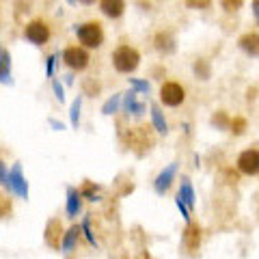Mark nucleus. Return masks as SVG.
I'll return each mask as SVG.
<instances>
[{"mask_svg": "<svg viewBox=\"0 0 259 259\" xmlns=\"http://www.w3.org/2000/svg\"><path fill=\"white\" fill-rule=\"evenodd\" d=\"M209 5H212V0H186V7H188V9L203 11V9H209Z\"/></svg>", "mask_w": 259, "mask_h": 259, "instance_id": "nucleus-30", "label": "nucleus"}, {"mask_svg": "<svg viewBox=\"0 0 259 259\" xmlns=\"http://www.w3.org/2000/svg\"><path fill=\"white\" fill-rule=\"evenodd\" d=\"M56 59H59V54H50V56L46 59V76H48V78H52V74H54Z\"/></svg>", "mask_w": 259, "mask_h": 259, "instance_id": "nucleus-31", "label": "nucleus"}, {"mask_svg": "<svg viewBox=\"0 0 259 259\" xmlns=\"http://www.w3.org/2000/svg\"><path fill=\"white\" fill-rule=\"evenodd\" d=\"M136 259H153L149 253H147V250H141V253L139 255H136Z\"/></svg>", "mask_w": 259, "mask_h": 259, "instance_id": "nucleus-37", "label": "nucleus"}, {"mask_svg": "<svg viewBox=\"0 0 259 259\" xmlns=\"http://www.w3.org/2000/svg\"><path fill=\"white\" fill-rule=\"evenodd\" d=\"M50 125H52L54 130H59V132H63V130H65V125L61 123V121H56V119H50Z\"/></svg>", "mask_w": 259, "mask_h": 259, "instance_id": "nucleus-35", "label": "nucleus"}, {"mask_svg": "<svg viewBox=\"0 0 259 259\" xmlns=\"http://www.w3.org/2000/svg\"><path fill=\"white\" fill-rule=\"evenodd\" d=\"M238 46L248 56H259V32H244L238 39Z\"/></svg>", "mask_w": 259, "mask_h": 259, "instance_id": "nucleus-14", "label": "nucleus"}, {"mask_svg": "<svg viewBox=\"0 0 259 259\" xmlns=\"http://www.w3.org/2000/svg\"><path fill=\"white\" fill-rule=\"evenodd\" d=\"M136 93L139 91H130V93H125V97H123V106H125V110L130 112V115H134V117H141V115H145V104L143 102H139L136 100Z\"/></svg>", "mask_w": 259, "mask_h": 259, "instance_id": "nucleus-16", "label": "nucleus"}, {"mask_svg": "<svg viewBox=\"0 0 259 259\" xmlns=\"http://www.w3.org/2000/svg\"><path fill=\"white\" fill-rule=\"evenodd\" d=\"M76 37L84 48H100L104 44V30L100 22H84L76 26Z\"/></svg>", "mask_w": 259, "mask_h": 259, "instance_id": "nucleus-3", "label": "nucleus"}, {"mask_svg": "<svg viewBox=\"0 0 259 259\" xmlns=\"http://www.w3.org/2000/svg\"><path fill=\"white\" fill-rule=\"evenodd\" d=\"M80 227H82V233H84V238L89 240V244H95V236H93V231H91V218L84 216L82 218V225H80Z\"/></svg>", "mask_w": 259, "mask_h": 259, "instance_id": "nucleus-28", "label": "nucleus"}, {"mask_svg": "<svg viewBox=\"0 0 259 259\" xmlns=\"http://www.w3.org/2000/svg\"><path fill=\"white\" fill-rule=\"evenodd\" d=\"M9 190L24 201L28 199V182L22 173V164H13V168L9 171Z\"/></svg>", "mask_w": 259, "mask_h": 259, "instance_id": "nucleus-9", "label": "nucleus"}, {"mask_svg": "<svg viewBox=\"0 0 259 259\" xmlns=\"http://www.w3.org/2000/svg\"><path fill=\"white\" fill-rule=\"evenodd\" d=\"M80 233H82V227H78V225L69 227V229L65 231V238H63V244H61L63 253H69V250H74L76 242H78V238H80Z\"/></svg>", "mask_w": 259, "mask_h": 259, "instance_id": "nucleus-18", "label": "nucleus"}, {"mask_svg": "<svg viewBox=\"0 0 259 259\" xmlns=\"http://www.w3.org/2000/svg\"><path fill=\"white\" fill-rule=\"evenodd\" d=\"M119 104H121V93L112 95L110 100H108V102L102 106V112H104V115H115L117 108H119Z\"/></svg>", "mask_w": 259, "mask_h": 259, "instance_id": "nucleus-25", "label": "nucleus"}, {"mask_svg": "<svg viewBox=\"0 0 259 259\" xmlns=\"http://www.w3.org/2000/svg\"><path fill=\"white\" fill-rule=\"evenodd\" d=\"M139 63H141V54L132 46H119L112 52V65H115V69L121 71V74H132L139 67Z\"/></svg>", "mask_w": 259, "mask_h": 259, "instance_id": "nucleus-2", "label": "nucleus"}, {"mask_svg": "<svg viewBox=\"0 0 259 259\" xmlns=\"http://www.w3.org/2000/svg\"><path fill=\"white\" fill-rule=\"evenodd\" d=\"M80 108H82V95H78L69 108V119H71V125L74 127H78V123H80Z\"/></svg>", "mask_w": 259, "mask_h": 259, "instance_id": "nucleus-22", "label": "nucleus"}, {"mask_svg": "<svg viewBox=\"0 0 259 259\" xmlns=\"http://www.w3.org/2000/svg\"><path fill=\"white\" fill-rule=\"evenodd\" d=\"M253 15H255V20L259 24V0H253Z\"/></svg>", "mask_w": 259, "mask_h": 259, "instance_id": "nucleus-36", "label": "nucleus"}, {"mask_svg": "<svg viewBox=\"0 0 259 259\" xmlns=\"http://www.w3.org/2000/svg\"><path fill=\"white\" fill-rule=\"evenodd\" d=\"M80 3H82V5H93L95 0H80Z\"/></svg>", "mask_w": 259, "mask_h": 259, "instance_id": "nucleus-38", "label": "nucleus"}, {"mask_svg": "<svg viewBox=\"0 0 259 259\" xmlns=\"http://www.w3.org/2000/svg\"><path fill=\"white\" fill-rule=\"evenodd\" d=\"M89 52L84 50V48H80V46H69V48H65L63 50V63L67 65L69 69H74V71H82L87 69V65H89Z\"/></svg>", "mask_w": 259, "mask_h": 259, "instance_id": "nucleus-5", "label": "nucleus"}, {"mask_svg": "<svg viewBox=\"0 0 259 259\" xmlns=\"http://www.w3.org/2000/svg\"><path fill=\"white\" fill-rule=\"evenodd\" d=\"M97 190H100V186L97 184H93V182H84L82 184V188H80V192H82V197L84 199H89V201H97L100 197H97Z\"/></svg>", "mask_w": 259, "mask_h": 259, "instance_id": "nucleus-24", "label": "nucleus"}, {"mask_svg": "<svg viewBox=\"0 0 259 259\" xmlns=\"http://www.w3.org/2000/svg\"><path fill=\"white\" fill-rule=\"evenodd\" d=\"M100 11L110 20H117L125 11V0H100Z\"/></svg>", "mask_w": 259, "mask_h": 259, "instance_id": "nucleus-13", "label": "nucleus"}, {"mask_svg": "<svg viewBox=\"0 0 259 259\" xmlns=\"http://www.w3.org/2000/svg\"><path fill=\"white\" fill-rule=\"evenodd\" d=\"M130 84H132L134 91H141V93H149V82L147 80H141V78H127Z\"/></svg>", "mask_w": 259, "mask_h": 259, "instance_id": "nucleus-29", "label": "nucleus"}, {"mask_svg": "<svg viewBox=\"0 0 259 259\" xmlns=\"http://www.w3.org/2000/svg\"><path fill=\"white\" fill-rule=\"evenodd\" d=\"M238 171L244 175H259V149H246L238 156Z\"/></svg>", "mask_w": 259, "mask_h": 259, "instance_id": "nucleus-10", "label": "nucleus"}, {"mask_svg": "<svg viewBox=\"0 0 259 259\" xmlns=\"http://www.w3.org/2000/svg\"><path fill=\"white\" fill-rule=\"evenodd\" d=\"M153 48L160 54H173L175 52V37L168 30H160L156 37H153Z\"/></svg>", "mask_w": 259, "mask_h": 259, "instance_id": "nucleus-12", "label": "nucleus"}, {"mask_svg": "<svg viewBox=\"0 0 259 259\" xmlns=\"http://www.w3.org/2000/svg\"><path fill=\"white\" fill-rule=\"evenodd\" d=\"M0 180H3V188L9 190V173H7V164H0Z\"/></svg>", "mask_w": 259, "mask_h": 259, "instance_id": "nucleus-33", "label": "nucleus"}, {"mask_svg": "<svg viewBox=\"0 0 259 259\" xmlns=\"http://www.w3.org/2000/svg\"><path fill=\"white\" fill-rule=\"evenodd\" d=\"M184 100H186V91L180 82H164L160 87V102L164 106L175 108L180 104H184Z\"/></svg>", "mask_w": 259, "mask_h": 259, "instance_id": "nucleus-7", "label": "nucleus"}, {"mask_svg": "<svg viewBox=\"0 0 259 259\" xmlns=\"http://www.w3.org/2000/svg\"><path fill=\"white\" fill-rule=\"evenodd\" d=\"M242 5H244V0H221V7L227 13H233V11L242 9Z\"/></svg>", "mask_w": 259, "mask_h": 259, "instance_id": "nucleus-27", "label": "nucleus"}, {"mask_svg": "<svg viewBox=\"0 0 259 259\" xmlns=\"http://www.w3.org/2000/svg\"><path fill=\"white\" fill-rule=\"evenodd\" d=\"M177 175V162H171L164 171H160V175L156 177V182H153V188H156L158 194H164L168 188H171V184Z\"/></svg>", "mask_w": 259, "mask_h": 259, "instance_id": "nucleus-11", "label": "nucleus"}, {"mask_svg": "<svg viewBox=\"0 0 259 259\" xmlns=\"http://www.w3.org/2000/svg\"><path fill=\"white\" fill-rule=\"evenodd\" d=\"M123 141L127 145V149H132L136 156H145V153L153 147V143H156L153 134L149 132L147 127H132V130H127V132L123 134Z\"/></svg>", "mask_w": 259, "mask_h": 259, "instance_id": "nucleus-1", "label": "nucleus"}, {"mask_svg": "<svg viewBox=\"0 0 259 259\" xmlns=\"http://www.w3.org/2000/svg\"><path fill=\"white\" fill-rule=\"evenodd\" d=\"M180 197L186 201V205H188L190 209H194V205H197V194H194V188L188 177H182V186H180Z\"/></svg>", "mask_w": 259, "mask_h": 259, "instance_id": "nucleus-19", "label": "nucleus"}, {"mask_svg": "<svg viewBox=\"0 0 259 259\" xmlns=\"http://www.w3.org/2000/svg\"><path fill=\"white\" fill-rule=\"evenodd\" d=\"M9 212H11V201L7 197H3V216L7 218V216H9Z\"/></svg>", "mask_w": 259, "mask_h": 259, "instance_id": "nucleus-34", "label": "nucleus"}, {"mask_svg": "<svg viewBox=\"0 0 259 259\" xmlns=\"http://www.w3.org/2000/svg\"><path fill=\"white\" fill-rule=\"evenodd\" d=\"M231 132L236 134V136H240V134H244V130H246V119L244 117H233L231 119Z\"/></svg>", "mask_w": 259, "mask_h": 259, "instance_id": "nucleus-26", "label": "nucleus"}, {"mask_svg": "<svg viewBox=\"0 0 259 259\" xmlns=\"http://www.w3.org/2000/svg\"><path fill=\"white\" fill-rule=\"evenodd\" d=\"M209 63L205 61V59H199L197 63H194V76L197 78H201V80H209Z\"/></svg>", "mask_w": 259, "mask_h": 259, "instance_id": "nucleus-23", "label": "nucleus"}, {"mask_svg": "<svg viewBox=\"0 0 259 259\" xmlns=\"http://www.w3.org/2000/svg\"><path fill=\"white\" fill-rule=\"evenodd\" d=\"M63 238H65V233H63V225L59 218H50L46 225V229H44V240H46V244L54 248V250H61V244H63Z\"/></svg>", "mask_w": 259, "mask_h": 259, "instance_id": "nucleus-8", "label": "nucleus"}, {"mask_svg": "<svg viewBox=\"0 0 259 259\" xmlns=\"http://www.w3.org/2000/svg\"><path fill=\"white\" fill-rule=\"evenodd\" d=\"M151 123H153V130L158 134H166L168 132V125H166V119H164V112L160 110V106L153 104L151 106Z\"/></svg>", "mask_w": 259, "mask_h": 259, "instance_id": "nucleus-20", "label": "nucleus"}, {"mask_svg": "<svg viewBox=\"0 0 259 259\" xmlns=\"http://www.w3.org/2000/svg\"><path fill=\"white\" fill-rule=\"evenodd\" d=\"M52 89H54V95H56V100H59V102H65V89L61 87V82H59V80H54V82H52Z\"/></svg>", "mask_w": 259, "mask_h": 259, "instance_id": "nucleus-32", "label": "nucleus"}, {"mask_svg": "<svg viewBox=\"0 0 259 259\" xmlns=\"http://www.w3.org/2000/svg\"><path fill=\"white\" fill-rule=\"evenodd\" d=\"M212 125L218 127V130H229L231 127V117L227 115L225 110H218L216 115L212 117Z\"/></svg>", "mask_w": 259, "mask_h": 259, "instance_id": "nucleus-21", "label": "nucleus"}, {"mask_svg": "<svg viewBox=\"0 0 259 259\" xmlns=\"http://www.w3.org/2000/svg\"><path fill=\"white\" fill-rule=\"evenodd\" d=\"M80 207H82V192L76 190V188H67V216L69 218H76Z\"/></svg>", "mask_w": 259, "mask_h": 259, "instance_id": "nucleus-15", "label": "nucleus"}, {"mask_svg": "<svg viewBox=\"0 0 259 259\" xmlns=\"http://www.w3.org/2000/svg\"><path fill=\"white\" fill-rule=\"evenodd\" d=\"M69 259H71V257H69Z\"/></svg>", "mask_w": 259, "mask_h": 259, "instance_id": "nucleus-39", "label": "nucleus"}, {"mask_svg": "<svg viewBox=\"0 0 259 259\" xmlns=\"http://www.w3.org/2000/svg\"><path fill=\"white\" fill-rule=\"evenodd\" d=\"M24 37L26 41H30L32 46H46L48 39H50V26L44 20H32L26 24L24 28Z\"/></svg>", "mask_w": 259, "mask_h": 259, "instance_id": "nucleus-4", "label": "nucleus"}, {"mask_svg": "<svg viewBox=\"0 0 259 259\" xmlns=\"http://www.w3.org/2000/svg\"><path fill=\"white\" fill-rule=\"evenodd\" d=\"M0 82L3 84H11V56H9V50L3 48L0 50Z\"/></svg>", "mask_w": 259, "mask_h": 259, "instance_id": "nucleus-17", "label": "nucleus"}, {"mask_svg": "<svg viewBox=\"0 0 259 259\" xmlns=\"http://www.w3.org/2000/svg\"><path fill=\"white\" fill-rule=\"evenodd\" d=\"M201 240H203V233H201V227L197 223H186V229L182 231V244L188 250V255H197L201 248Z\"/></svg>", "mask_w": 259, "mask_h": 259, "instance_id": "nucleus-6", "label": "nucleus"}]
</instances>
